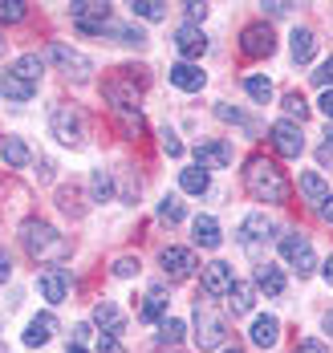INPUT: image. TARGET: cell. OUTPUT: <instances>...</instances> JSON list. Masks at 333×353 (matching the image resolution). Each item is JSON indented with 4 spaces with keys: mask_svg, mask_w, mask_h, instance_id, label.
Instances as JSON below:
<instances>
[{
    "mask_svg": "<svg viewBox=\"0 0 333 353\" xmlns=\"http://www.w3.org/2000/svg\"><path fill=\"white\" fill-rule=\"evenodd\" d=\"M244 187L252 191V199H260V203H285V199H289V179H285V171H281L272 159H264V154H256V159L248 163Z\"/></svg>",
    "mask_w": 333,
    "mask_h": 353,
    "instance_id": "obj_1",
    "label": "cell"
},
{
    "mask_svg": "<svg viewBox=\"0 0 333 353\" xmlns=\"http://www.w3.org/2000/svg\"><path fill=\"white\" fill-rule=\"evenodd\" d=\"M21 240L29 248V256H37V260H61V256H70V240L57 236V228H49L41 219H29L21 228Z\"/></svg>",
    "mask_w": 333,
    "mask_h": 353,
    "instance_id": "obj_2",
    "label": "cell"
},
{
    "mask_svg": "<svg viewBox=\"0 0 333 353\" xmlns=\"http://www.w3.org/2000/svg\"><path fill=\"white\" fill-rule=\"evenodd\" d=\"M49 126H53V139L65 142V146H81L85 142V114L77 106H53Z\"/></svg>",
    "mask_w": 333,
    "mask_h": 353,
    "instance_id": "obj_3",
    "label": "cell"
},
{
    "mask_svg": "<svg viewBox=\"0 0 333 353\" xmlns=\"http://www.w3.org/2000/svg\"><path fill=\"white\" fill-rule=\"evenodd\" d=\"M281 260H285V264H293L296 276H309V272L317 268V256H313L309 240H305V236H296V232L281 236Z\"/></svg>",
    "mask_w": 333,
    "mask_h": 353,
    "instance_id": "obj_4",
    "label": "cell"
},
{
    "mask_svg": "<svg viewBox=\"0 0 333 353\" xmlns=\"http://www.w3.org/2000/svg\"><path fill=\"white\" fill-rule=\"evenodd\" d=\"M70 17H74V25L81 33H102V29H110V25H106L110 4H98V0H77V4H70Z\"/></svg>",
    "mask_w": 333,
    "mask_h": 353,
    "instance_id": "obj_5",
    "label": "cell"
},
{
    "mask_svg": "<svg viewBox=\"0 0 333 353\" xmlns=\"http://www.w3.org/2000/svg\"><path fill=\"white\" fill-rule=\"evenodd\" d=\"M49 61L57 65L61 73H74L77 81H85L90 73H94V65H90V57H81L77 49H70V45H61V41H53L49 45Z\"/></svg>",
    "mask_w": 333,
    "mask_h": 353,
    "instance_id": "obj_6",
    "label": "cell"
},
{
    "mask_svg": "<svg viewBox=\"0 0 333 353\" xmlns=\"http://www.w3.org/2000/svg\"><path fill=\"white\" fill-rule=\"evenodd\" d=\"M223 333H228L223 321L216 317V313H208V309L195 305V345H199V350H216L223 341Z\"/></svg>",
    "mask_w": 333,
    "mask_h": 353,
    "instance_id": "obj_7",
    "label": "cell"
},
{
    "mask_svg": "<svg viewBox=\"0 0 333 353\" xmlns=\"http://www.w3.org/2000/svg\"><path fill=\"white\" fill-rule=\"evenodd\" d=\"M240 49H244L248 57H268V53L276 49V37H272V29H268L264 21H256V25H248V29L240 33Z\"/></svg>",
    "mask_w": 333,
    "mask_h": 353,
    "instance_id": "obj_8",
    "label": "cell"
},
{
    "mask_svg": "<svg viewBox=\"0 0 333 353\" xmlns=\"http://www.w3.org/2000/svg\"><path fill=\"white\" fill-rule=\"evenodd\" d=\"M159 264H163V272H167L171 281H187V276L195 272L191 248H163V252H159Z\"/></svg>",
    "mask_w": 333,
    "mask_h": 353,
    "instance_id": "obj_9",
    "label": "cell"
},
{
    "mask_svg": "<svg viewBox=\"0 0 333 353\" xmlns=\"http://www.w3.org/2000/svg\"><path fill=\"white\" fill-rule=\"evenodd\" d=\"M272 146H276L285 159H296V154L305 150V134H301V126H296V122H276V126H272Z\"/></svg>",
    "mask_w": 333,
    "mask_h": 353,
    "instance_id": "obj_10",
    "label": "cell"
},
{
    "mask_svg": "<svg viewBox=\"0 0 333 353\" xmlns=\"http://www.w3.org/2000/svg\"><path fill=\"white\" fill-rule=\"evenodd\" d=\"M106 102H110L118 114H134L139 118V90L130 85V81H106Z\"/></svg>",
    "mask_w": 333,
    "mask_h": 353,
    "instance_id": "obj_11",
    "label": "cell"
},
{
    "mask_svg": "<svg viewBox=\"0 0 333 353\" xmlns=\"http://www.w3.org/2000/svg\"><path fill=\"white\" fill-rule=\"evenodd\" d=\"M37 288H41V296L45 301H65V292H70V272L65 268H45L41 272V281H37Z\"/></svg>",
    "mask_w": 333,
    "mask_h": 353,
    "instance_id": "obj_12",
    "label": "cell"
},
{
    "mask_svg": "<svg viewBox=\"0 0 333 353\" xmlns=\"http://www.w3.org/2000/svg\"><path fill=\"white\" fill-rule=\"evenodd\" d=\"M175 49L183 53V61H191V57H203L208 37H203V29H195V25H179V29H175Z\"/></svg>",
    "mask_w": 333,
    "mask_h": 353,
    "instance_id": "obj_13",
    "label": "cell"
},
{
    "mask_svg": "<svg viewBox=\"0 0 333 353\" xmlns=\"http://www.w3.org/2000/svg\"><path fill=\"white\" fill-rule=\"evenodd\" d=\"M167 77H171V85H179V90H187V94H199L203 90V70L195 65V61H179V65H171L167 70Z\"/></svg>",
    "mask_w": 333,
    "mask_h": 353,
    "instance_id": "obj_14",
    "label": "cell"
},
{
    "mask_svg": "<svg viewBox=\"0 0 333 353\" xmlns=\"http://www.w3.org/2000/svg\"><path fill=\"white\" fill-rule=\"evenodd\" d=\"M228 288H232V264L212 260V264L203 268V292H208V296H228Z\"/></svg>",
    "mask_w": 333,
    "mask_h": 353,
    "instance_id": "obj_15",
    "label": "cell"
},
{
    "mask_svg": "<svg viewBox=\"0 0 333 353\" xmlns=\"http://www.w3.org/2000/svg\"><path fill=\"white\" fill-rule=\"evenodd\" d=\"M94 325L102 329V337H118L122 325H126V317H122V309H118L114 301H98V305H94Z\"/></svg>",
    "mask_w": 333,
    "mask_h": 353,
    "instance_id": "obj_16",
    "label": "cell"
},
{
    "mask_svg": "<svg viewBox=\"0 0 333 353\" xmlns=\"http://www.w3.org/2000/svg\"><path fill=\"white\" fill-rule=\"evenodd\" d=\"M232 163V146L228 142H203L195 146V167L208 171V167H228Z\"/></svg>",
    "mask_w": 333,
    "mask_h": 353,
    "instance_id": "obj_17",
    "label": "cell"
},
{
    "mask_svg": "<svg viewBox=\"0 0 333 353\" xmlns=\"http://www.w3.org/2000/svg\"><path fill=\"white\" fill-rule=\"evenodd\" d=\"M272 236V219L264 212H252L244 223H240V240H244V248H252V244H260V240H268Z\"/></svg>",
    "mask_w": 333,
    "mask_h": 353,
    "instance_id": "obj_18",
    "label": "cell"
},
{
    "mask_svg": "<svg viewBox=\"0 0 333 353\" xmlns=\"http://www.w3.org/2000/svg\"><path fill=\"white\" fill-rule=\"evenodd\" d=\"M53 333H57V317L53 313H37L29 321V329H25V345H45Z\"/></svg>",
    "mask_w": 333,
    "mask_h": 353,
    "instance_id": "obj_19",
    "label": "cell"
},
{
    "mask_svg": "<svg viewBox=\"0 0 333 353\" xmlns=\"http://www.w3.org/2000/svg\"><path fill=\"white\" fill-rule=\"evenodd\" d=\"M276 337H281V321H276V317H256V321H252V345L272 350V345H276Z\"/></svg>",
    "mask_w": 333,
    "mask_h": 353,
    "instance_id": "obj_20",
    "label": "cell"
},
{
    "mask_svg": "<svg viewBox=\"0 0 333 353\" xmlns=\"http://www.w3.org/2000/svg\"><path fill=\"white\" fill-rule=\"evenodd\" d=\"M0 94L12 98V102H29V98L37 94V85L25 81V77H17V73H4V77H0Z\"/></svg>",
    "mask_w": 333,
    "mask_h": 353,
    "instance_id": "obj_21",
    "label": "cell"
},
{
    "mask_svg": "<svg viewBox=\"0 0 333 353\" xmlns=\"http://www.w3.org/2000/svg\"><path fill=\"white\" fill-rule=\"evenodd\" d=\"M256 284L268 292V296H281V292H285V272H281L276 264H260L256 268Z\"/></svg>",
    "mask_w": 333,
    "mask_h": 353,
    "instance_id": "obj_22",
    "label": "cell"
},
{
    "mask_svg": "<svg viewBox=\"0 0 333 353\" xmlns=\"http://www.w3.org/2000/svg\"><path fill=\"white\" fill-rule=\"evenodd\" d=\"M313 53H317V37L309 33V29H296L293 33V61L296 65H309Z\"/></svg>",
    "mask_w": 333,
    "mask_h": 353,
    "instance_id": "obj_23",
    "label": "cell"
},
{
    "mask_svg": "<svg viewBox=\"0 0 333 353\" xmlns=\"http://www.w3.org/2000/svg\"><path fill=\"white\" fill-rule=\"evenodd\" d=\"M0 159H4L8 167H25L33 154H29V146L21 139H0Z\"/></svg>",
    "mask_w": 333,
    "mask_h": 353,
    "instance_id": "obj_24",
    "label": "cell"
},
{
    "mask_svg": "<svg viewBox=\"0 0 333 353\" xmlns=\"http://www.w3.org/2000/svg\"><path fill=\"white\" fill-rule=\"evenodd\" d=\"M195 244L199 248H220V223L212 215H199L195 219Z\"/></svg>",
    "mask_w": 333,
    "mask_h": 353,
    "instance_id": "obj_25",
    "label": "cell"
},
{
    "mask_svg": "<svg viewBox=\"0 0 333 353\" xmlns=\"http://www.w3.org/2000/svg\"><path fill=\"white\" fill-rule=\"evenodd\" d=\"M8 73H17V77H25V81H33L37 85V77H41V57L37 53H21L17 61H12V70Z\"/></svg>",
    "mask_w": 333,
    "mask_h": 353,
    "instance_id": "obj_26",
    "label": "cell"
},
{
    "mask_svg": "<svg viewBox=\"0 0 333 353\" xmlns=\"http://www.w3.org/2000/svg\"><path fill=\"white\" fill-rule=\"evenodd\" d=\"M244 90H248V98L260 102V106H268V102H272V81H268V77H260V73L244 77Z\"/></svg>",
    "mask_w": 333,
    "mask_h": 353,
    "instance_id": "obj_27",
    "label": "cell"
},
{
    "mask_svg": "<svg viewBox=\"0 0 333 353\" xmlns=\"http://www.w3.org/2000/svg\"><path fill=\"white\" fill-rule=\"evenodd\" d=\"M110 195H114L110 171H94V175H90V199H94V203H106Z\"/></svg>",
    "mask_w": 333,
    "mask_h": 353,
    "instance_id": "obj_28",
    "label": "cell"
},
{
    "mask_svg": "<svg viewBox=\"0 0 333 353\" xmlns=\"http://www.w3.org/2000/svg\"><path fill=\"white\" fill-rule=\"evenodd\" d=\"M208 183H212V179H208V171H199V167H187L183 175H179V187H183L187 195H203Z\"/></svg>",
    "mask_w": 333,
    "mask_h": 353,
    "instance_id": "obj_29",
    "label": "cell"
},
{
    "mask_svg": "<svg viewBox=\"0 0 333 353\" xmlns=\"http://www.w3.org/2000/svg\"><path fill=\"white\" fill-rule=\"evenodd\" d=\"M228 296H232V313H248V309H252V284L232 281V288H228Z\"/></svg>",
    "mask_w": 333,
    "mask_h": 353,
    "instance_id": "obj_30",
    "label": "cell"
},
{
    "mask_svg": "<svg viewBox=\"0 0 333 353\" xmlns=\"http://www.w3.org/2000/svg\"><path fill=\"white\" fill-rule=\"evenodd\" d=\"M183 333H187L183 321H175V317L159 321V341H163V345H179V341H183Z\"/></svg>",
    "mask_w": 333,
    "mask_h": 353,
    "instance_id": "obj_31",
    "label": "cell"
},
{
    "mask_svg": "<svg viewBox=\"0 0 333 353\" xmlns=\"http://www.w3.org/2000/svg\"><path fill=\"white\" fill-rule=\"evenodd\" d=\"M139 317L143 321H163L167 317V296H163V292H150L147 301H143V309H139Z\"/></svg>",
    "mask_w": 333,
    "mask_h": 353,
    "instance_id": "obj_32",
    "label": "cell"
},
{
    "mask_svg": "<svg viewBox=\"0 0 333 353\" xmlns=\"http://www.w3.org/2000/svg\"><path fill=\"white\" fill-rule=\"evenodd\" d=\"M301 191H305L309 199H317V203H321V199L330 195V187H325V179L317 175V171H305V175H301Z\"/></svg>",
    "mask_w": 333,
    "mask_h": 353,
    "instance_id": "obj_33",
    "label": "cell"
},
{
    "mask_svg": "<svg viewBox=\"0 0 333 353\" xmlns=\"http://www.w3.org/2000/svg\"><path fill=\"white\" fill-rule=\"evenodd\" d=\"M130 8H134V17H143V21H163V17H167V4H163V0H134Z\"/></svg>",
    "mask_w": 333,
    "mask_h": 353,
    "instance_id": "obj_34",
    "label": "cell"
},
{
    "mask_svg": "<svg viewBox=\"0 0 333 353\" xmlns=\"http://www.w3.org/2000/svg\"><path fill=\"white\" fill-rule=\"evenodd\" d=\"M25 0H0V21L4 25H17V21H25Z\"/></svg>",
    "mask_w": 333,
    "mask_h": 353,
    "instance_id": "obj_35",
    "label": "cell"
},
{
    "mask_svg": "<svg viewBox=\"0 0 333 353\" xmlns=\"http://www.w3.org/2000/svg\"><path fill=\"white\" fill-rule=\"evenodd\" d=\"M159 219H163V223H179V219H183V203H179L175 195H167V199L159 203Z\"/></svg>",
    "mask_w": 333,
    "mask_h": 353,
    "instance_id": "obj_36",
    "label": "cell"
},
{
    "mask_svg": "<svg viewBox=\"0 0 333 353\" xmlns=\"http://www.w3.org/2000/svg\"><path fill=\"white\" fill-rule=\"evenodd\" d=\"M114 276H139V256H118L114 260Z\"/></svg>",
    "mask_w": 333,
    "mask_h": 353,
    "instance_id": "obj_37",
    "label": "cell"
},
{
    "mask_svg": "<svg viewBox=\"0 0 333 353\" xmlns=\"http://www.w3.org/2000/svg\"><path fill=\"white\" fill-rule=\"evenodd\" d=\"M285 110H289V114H293L296 122H301V118H305V114H309V106H305V98H301V94H285Z\"/></svg>",
    "mask_w": 333,
    "mask_h": 353,
    "instance_id": "obj_38",
    "label": "cell"
},
{
    "mask_svg": "<svg viewBox=\"0 0 333 353\" xmlns=\"http://www.w3.org/2000/svg\"><path fill=\"white\" fill-rule=\"evenodd\" d=\"M313 81H317L321 90H330V85H333V57H330V61H321V65H317V73H313Z\"/></svg>",
    "mask_w": 333,
    "mask_h": 353,
    "instance_id": "obj_39",
    "label": "cell"
},
{
    "mask_svg": "<svg viewBox=\"0 0 333 353\" xmlns=\"http://www.w3.org/2000/svg\"><path fill=\"white\" fill-rule=\"evenodd\" d=\"M118 37H122V45H147V33L134 29V25H130V29H118Z\"/></svg>",
    "mask_w": 333,
    "mask_h": 353,
    "instance_id": "obj_40",
    "label": "cell"
},
{
    "mask_svg": "<svg viewBox=\"0 0 333 353\" xmlns=\"http://www.w3.org/2000/svg\"><path fill=\"white\" fill-rule=\"evenodd\" d=\"M163 150H167V154H171V159H179V154H183V142L175 139V134H171V130H163Z\"/></svg>",
    "mask_w": 333,
    "mask_h": 353,
    "instance_id": "obj_41",
    "label": "cell"
},
{
    "mask_svg": "<svg viewBox=\"0 0 333 353\" xmlns=\"http://www.w3.org/2000/svg\"><path fill=\"white\" fill-rule=\"evenodd\" d=\"M317 159H321V167H333V130H325V142H321Z\"/></svg>",
    "mask_w": 333,
    "mask_h": 353,
    "instance_id": "obj_42",
    "label": "cell"
},
{
    "mask_svg": "<svg viewBox=\"0 0 333 353\" xmlns=\"http://www.w3.org/2000/svg\"><path fill=\"white\" fill-rule=\"evenodd\" d=\"M260 8H264L268 17H285V12H289L293 4H285V0H268V4H260Z\"/></svg>",
    "mask_w": 333,
    "mask_h": 353,
    "instance_id": "obj_43",
    "label": "cell"
},
{
    "mask_svg": "<svg viewBox=\"0 0 333 353\" xmlns=\"http://www.w3.org/2000/svg\"><path fill=\"white\" fill-rule=\"evenodd\" d=\"M216 118H223V122H244V114H240V110H232V106H216Z\"/></svg>",
    "mask_w": 333,
    "mask_h": 353,
    "instance_id": "obj_44",
    "label": "cell"
},
{
    "mask_svg": "<svg viewBox=\"0 0 333 353\" xmlns=\"http://www.w3.org/2000/svg\"><path fill=\"white\" fill-rule=\"evenodd\" d=\"M98 353H126V350L118 345V337H102V341H98Z\"/></svg>",
    "mask_w": 333,
    "mask_h": 353,
    "instance_id": "obj_45",
    "label": "cell"
},
{
    "mask_svg": "<svg viewBox=\"0 0 333 353\" xmlns=\"http://www.w3.org/2000/svg\"><path fill=\"white\" fill-rule=\"evenodd\" d=\"M183 8H187L191 21H203V17H208V4H195V0H191V4H183Z\"/></svg>",
    "mask_w": 333,
    "mask_h": 353,
    "instance_id": "obj_46",
    "label": "cell"
},
{
    "mask_svg": "<svg viewBox=\"0 0 333 353\" xmlns=\"http://www.w3.org/2000/svg\"><path fill=\"white\" fill-rule=\"evenodd\" d=\"M8 276H12V256H8V252H0V284L8 281Z\"/></svg>",
    "mask_w": 333,
    "mask_h": 353,
    "instance_id": "obj_47",
    "label": "cell"
},
{
    "mask_svg": "<svg viewBox=\"0 0 333 353\" xmlns=\"http://www.w3.org/2000/svg\"><path fill=\"white\" fill-rule=\"evenodd\" d=\"M317 106H321V114H325V118H333V90H325V94H321V102H317Z\"/></svg>",
    "mask_w": 333,
    "mask_h": 353,
    "instance_id": "obj_48",
    "label": "cell"
},
{
    "mask_svg": "<svg viewBox=\"0 0 333 353\" xmlns=\"http://www.w3.org/2000/svg\"><path fill=\"white\" fill-rule=\"evenodd\" d=\"M293 353H330V350H325L321 341H305V345H296Z\"/></svg>",
    "mask_w": 333,
    "mask_h": 353,
    "instance_id": "obj_49",
    "label": "cell"
},
{
    "mask_svg": "<svg viewBox=\"0 0 333 353\" xmlns=\"http://www.w3.org/2000/svg\"><path fill=\"white\" fill-rule=\"evenodd\" d=\"M321 215L333 223V195H325V199H321Z\"/></svg>",
    "mask_w": 333,
    "mask_h": 353,
    "instance_id": "obj_50",
    "label": "cell"
},
{
    "mask_svg": "<svg viewBox=\"0 0 333 353\" xmlns=\"http://www.w3.org/2000/svg\"><path fill=\"white\" fill-rule=\"evenodd\" d=\"M321 272H325V281L333 284V252H330V260H325V268H321Z\"/></svg>",
    "mask_w": 333,
    "mask_h": 353,
    "instance_id": "obj_51",
    "label": "cell"
},
{
    "mask_svg": "<svg viewBox=\"0 0 333 353\" xmlns=\"http://www.w3.org/2000/svg\"><path fill=\"white\" fill-rule=\"evenodd\" d=\"M325 329H330V333H333V309H330V313H325Z\"/></svg>",
    "mask_w": 333,
    "mask_h": 353,
    "instance_id": "obj_52",
    "label": "cell"
},
{
    "mask_svg": "<svg viewBox=\"0 0 333 353\" xmlns=\"http://www.w3.org/2000/svg\"><path fill=\"white\" fill-rule=\"evenodd\" d=\"M223 353H244V350H236V345H232V350H223Z\"/></svg>",
    "mask_w": 333,
    "mask_h": 353,
    "instance_id": "obj_53",
    "label": "cell"
},
{
    "mask_svg": "<svg viewBox=\"0 0 333 353\" xmlns=\"http://www.w3.org/2000/svg\"><path fill=\"white\" fill-rule=\"evenodd\" d=\"M70 353H85V350H81V345H74V350H70Z\"/></svg>",
    "mask_w": 333,
    "mask_h": 353,
    "instance_id": "obj_54",
    "label": "cell"
},
{
    "mask_svg": "<svg viewBox=\"0 0 333 353\" xmlns=\"http://www.w3.org/2000/svg\"><path fill=\"white\" fill-rule=\"evenodd\" d=\"M0 53H4V41H0Z\"/></svg>",
    "mask_w": 333,
    "mask_h": 353,
    "instance_id": "obj_55",
    "label": "cell"
},
{
    "mask_svg": "<svg viewBox=\"0 0 333 353\" xmlns=\"http://www.w3.org/2000/svg\"><path fill=\"white\" fill-rule=\"evenodd\" d=\"M0 353H4V345H0Z\"/></svg>",
    "mask_w": 333,
    "mask_h": 353,
    "instance_id": "obj_56",
    "label": "cell"
}]
</instances>
